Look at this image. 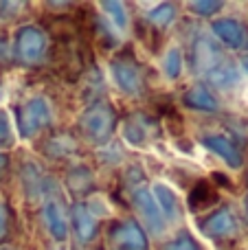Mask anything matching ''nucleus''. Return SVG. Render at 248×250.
I'll use <instances>...</instances> for the list:
<instances>
[{
    "label": "nucleus",
    "mask_w": 248,
    "mask_h": 250,
    "mask_svg": "<svg viewBox=\"0 0 248 250\" xmlns=\"http://www.w3.org/2000/svg\"><path fill=\"white\" fill-rule=\"evenodd\" d=\"M79 134L90 143H105L117 127V110L110 101L95 99L88 110L79 117Z\"/></svg>",
    "instance_id": "f257e3e1"
},
{
    "label": "nucleus",
    "mask_w": 248,
    "mask_h": 250,
    "mask_svg": "<svg viewBox=\"0 0 248 250\" xmlns=\"http://www.w3.org/2000/svg\"><path fill=\"white\" fill-rule=\"evenodd\" d=\"M16 123L20 136H38L44 127L53 123V110L44 97H31L16 108Z\"/></svg>",
    "instance_id": "f03ea898"
},
{
    "label": "nucleus",
    "mask_w": 248,
    "mask_h": 250,
    "mask_svg": "<svg viewBox=\"0 0 248 250\" xmlns=\"http://www.w3.org/2000/svg\"><path fill=\"white\" fill-rule=\"evenodd\" d=\"M13 57L20 62L22 66H35L46 57L48 42L46 35L38 29V26H20L13 38Z\"/></svg>",
    "instance_id": "7ed1b4c3"
},
{
    "label": "nucleus",
    "mask_w": 248,
    "mask_h": 250,
    "mask_svg": "<svg viewBox=\"0 0 248 250\" xmlns=\"http://www.w3.org/2000/svg\"><path fill=\"white\" fill-rule=\"evenodd\" d=\"M110 77L112 82L121 88L125 95L130 97H139L145 90V77L141 70L139 62L134 60L132 51H123L121 55H117L110 62Z\"/></svg>",
    "instance_id": "20e7f679"
},
{
    "label": "nucleus",
    "mask_w": 248,
    "mask_h": 250,
    "mask_svg": "<svg viewBox=\"0 0 248 250\" xmlns=\"http://www.w3.org/2000/svg\"><path fill=\"white\" fill-rule=\"evenodd\" d=\"M200 233L207 239L215 242L218 246H222V244L235 242L237 235H240V224H237V217L233 215L231 208L220 207L200 222Z\"/></svg>",
    "instance_id": "39448f33"
},
{
    "label": "nucleus",
    "mask_w": 248,
    "mask_h": 250,
    "mask_svg": "<svg viewBox=\"0 0 248 250\" xmlns=\"http://www.w3.org/2000/svg\"><path fill=\"white\" fill-rule=\"evenodd\" d=\"M108 250H147V237L139 222L119 220L108 229Z\"/></svg>",
    "instance_id": "423d86ee"
},
{
    "label": "nucleus",
    "mask_w": 248,
    "mask_h": 250,
    "mask_svg": "<svg viewBox=\"0 0 248 250\" xmlns=\"http://www.w3.org/2000/svg\"><path fill=\"white\" fill-rule=\"evenodd\" d=\"M132 204L139 211V215L143 217V224L152 230L154 235H161L165 230V220H163V213L158 208L156 200H154L152 191L143 189V185L132 189Z\"/></svg>",
    "instance_id": "0eeeda50"
},
{
    "label": "nucleus",
    "mask_w": 248,
    "mask_h": 250,
    "mask_svg": "<svg viewBox=\"0 0 248 250\" xmlns=\"http://www.w3.org/2000/svg\"><path fill=\"white\" fill-rule=\"evenodd\" d=\"M158 123L147 114H132L123 125V136L134 147H143L156 136Z\"/></svg>",
    "instance_id": "6e6552de"
},
{
    "label": "nucleus",
    "mask_w": 248,
    "mask_h": 250,
    "mask_svg": "<svg viewBox=\"0 0 248 250\" xmlns=\"http://www.w3.org/2000/svg\"><path fill=\"white\" fill-rule=\"evenodd\" d=\"M40 151L46 158L53 160H64L77 151V143H75L73 134L68 132H51L40 141Z\"/></svg>",
    "instance_id": "1a4fd4ad"
},
{
    "label": "nucleus",
    "mask_w": 248,
    "mask_h": 250,
    "mask_svg": "<svg viewBox=\"0 0 248 250\" xmlns=\"http://www.w3.org/2000/svg\"><path fill=\"white\" fill-rule=\"evenodd\" d=\"M42 215L51 237H55V242H66V237H68V220H66L64 207H62L60 200L48 195V200L44 202Z\"/></svg>",
    "instance_id": "9d476101"
},
{
    "label": "nucleus",
    "mask_w": 248,
    "mask_h": 250,
    "mask_svg": "<svg viewBox=\"0 0 248 250\" xmlns=\"http://www.w3.org/2000/svg\"><path fill=\"white\" fill-rule=\"evenodd\" d=\"M202 145L209 151H213L215 156H220L228 167L233 169L242 167V151L237 149L235 143L228 136H224V134H209V136H202Z\"/></svg>",
    "instance_id": "9b49d317"
},
{
    "label": "nucleus",
    "mask_w": 248,
    "mask_h": 250,
    "mask_svg": "<svg viewBox=\"0 0 248 250\" xmlns=\"http://www.w3.org/2000/svg\"><path fill=\"white\" fill-rule=\"evenodd\" d=\"M211 31H213V33L231 48H242V46H246V42H248L244 24L237 22V20H233V18L215 20L213 24H211Z\"/></svg>",
    "instance_id": "f8f14e48"
},
{
    "label": "nucleus",
    "mask_w": 248,
    "mask_h": 250,
    "mask_svg": "<svg viewBox=\"0 0 248 250\" xmlns=\"http://www.w3.org/2000/svg\"><path fill=\"white\" fill-rule=\"evenodd\" d=\"M70 215H73L75 235H77L82 242H92V239L97 237V233H99V222H97V217L90 213V207H86V204H75Z\"/></svg>",
    "instance_id": "ddd939ff"
},
{
    "label": "nucleus",
    "mask_w": 248,
    "mask_h": 250,
    "mask_svg": "<svg viewBox=\"0 0 248 250\" xmlns=\"http://www.w3.org/2000/svg\"><path fill=\"white\" fill-rule=\"evenodd\" d=\"M183 101H185V105H189L191 110H198V112H215V110L220 108L215 95L209 90V86L202 82L193 83V86L185 92Z\"/></svg>",
    "instance_id": "4468645a"
},
{
    "label": "nucleus",
    "mask_w": 248,
    "mask_h": 250,
    "mask_svg": "<svg viewBox=\"0 0 248 250\" xmlns=\"http://www.w3.org/2000/svg\"><path fill=\"white\" fill-rule=\"evenodd\" d=\"M66 187L77 198H86L95 189V176H92L90 167H86V165H73L68 169V173H66Z\"/></svg>",
    "instance_id": "2eb2a0df"
},
{
    "label": "nucleus",
    "mask_w": 248,
    "mask_h": 250,
    "mask_svg": "<svg viewBox=\"0 0 248 250\" xmlns=\"http://www.w3.org/2000/svg\"><path fill=\"white\" fill-rule=\"evenodd\" d=\"M152 195L156 200L158 208H161L163 217H167V220H180V200H178V193L171 187L158 182V185H154Z\"/></svg>",
    "instance_id": "dca6fc26"
},
{
    "label": "nucleus",
    "mask_w": 248,
    "mask_h": 250,
    "mask_svg": "<svg viewBox=\"0 0 248 250\" xmlns=\"http://www.w3.org/2000/svg\"><path fill=\"white\" fill-rule=\"evenodd\" d=\"M218 202V193H215V185H209L207 180L193 185L191 193H189V208L193 213H200L205 208H211Z\"/></svg>",
    "instance_id": "f3484780"
},
{
    "label": "nucleus",
    "mask_w": 248,
    "mask_h": 250,
    "mask_svg": "<svg viewBox=\"0 0 248 250\" xmlns=\"http://www.w3.org/2000/svg\"><path fill=\"white\" fill-rule=\"evenodd\" d=\"M163 73L169 79H176L183 73V57H180L178 48H169V51L163 55Z\"/></svg>",
    "instance_id": "a211bd4d"
},
{
    "label": "nucleus",
    "mask_w": 248,
    "mask_h": 250,
    "mask_svg": "<svg viewBox=\"0 0 248 250\" xmlns=\"http://www.w3.org/2000/svg\"><path fill=\"white\" fill-rule=\"evenodd\" d=\"M176 18V11H174V4H161V7H156L152 13L147 16V20L154 24V29H165L167 24H169L171 20Z\"/></svg>",
    "instance_id": "6ab92c4d"
},
{
    "label": "nucleus",
    "mask_w": 248,
    "mask_h": 250,
    "mask_svg": "<svg viewBox=\"0 0 248 250\" xmlns=\"http://www.w3.org/2000/svg\"><path fill=\"white\" fill-rule=\"evenodd\" d=\"M163 250H205V248L196 242V237H191L187 230H183V233L176 235L171 242H167L165 246H163Z\"/></svg>",
    "instance_id": "aec40b11"
},
{
    "label": "nucleus",
    "mask_w": 248,
    "mask_h": 250,
    "mask_svg": "<svg viewBox=\"0 0 248 250\" xmlns=\"http://www.w3.org/2000/svg\"><path fill=\"white\" fill-rule=\"evenodd\" d=\"M103 9H105V13L112 18L114 26H117L119 31H125V26H127V16H125V11H123V4H119V2H108V4H103Z\"/></svg>",
    "instance_id": "412c9836"
},
{
    "label": "nucleus",
    "mask_w": 248,
    "mask_h": 250,
    "mask_svg": "<svg viewBox=\"0 0 248 250\" xmlns=\"http://www.w3.org/2000/svg\"><path fill=\"white\" fill-rule=\"evenodd\" d=\"M11 226H13L11 211H9L7 202L0 200V244L9 239V235H11Z\"/></svg>",
    "instance_id": "4be33fe9"
},
{
    "label": "nucleus",
    "mask_w": 248,
    "mask_h": 250,
    "mask_svg": "<svg viewBox=\"0 0 248 250\" xmlns=\"http://www.w3.org/2000/svg\"><path fill=\"white\" fill-rule=\"evenodd\" d=\"M13 145V129H11V123L7 119V112L0 110V147L9 149Z\"/></svg>",
    "instance_id": "5701e85b"
},
{
    "label": "nucleus",
    "mask_w": 248,
    "mask_h": 250,
    "mask_svg": "<svg viewBox=\"0 0 248 250\" xmlns=\"http://www.w3.org/2000/svg\"><path fill=\"white\" fill-rule=\"evenodd\" d=\"M193 13H202V16H211V13H215L218 9H222V2H196L191 4Z\"/></svg>",
    "instance_id": "b1692460"
},
{
    "label": "nucleus",
    "mask_w": 248,
    "mask_h": 250,
    "mask_svg": "<svg viewBox=\"0 0 248 250\" xmlns=\"http://www.w3.org/2000/svg\"><path fill=\"white\" fill-rule=\"evenodd\" d=\"M7 171H9V158L0 151V185H2L4 178H7Z\"/></svg>",
    "instance_id": "393cba45"
},
{
    "label": "nucleus",
    "mask_w": 248,
    "mask_h": 250,
    "mask_svg": "<svg viewBox=\"0 0 248 250\" xmlns=\"http://www.w3.org/2000/svg\"><path fill=\"white\" fill-rule=\"evenodd\" d=\"M7 46V44H4V40H2V35H0V57H2V48Z\"/></svg>",
    "instance_id": "a878e982"
},
{
    "label": "nucleus",
    "mask_w": 248,
    "mask_h": 250,
    "mask_svg": "<svg viewBox=\"0 0 248 250\" xmlns=\"http://www.w3.org/2000/svg\"><path fill=\"white\" fill-rule=\"evenodd\" d=\"M244 208H246V217H248V195H246V200H244Z\"/></svg>",
    "instance_id": "bb28decb"
},
{
    "label": "nucleus",
    "mask_w": 248,
    "mask_h": 250,
    "mask_svg": "<svg viewBox=\"0 0 248 250\" xmlns=\"http://www.w3.org/2000/svg\"><path fill=\"white\" fill-rule=\"evenodd\" d=\"M244 66H246V70H248V55H244Z\"/></svg>",
    "instance_id": "cd10ccee"
},
{
    "label": "nucleus",
    "mask_w": 248,
    "mask_h": 250,
    "mask_svg": "<svg viewBox=\"0 0 248 250\" xmlns=\"http://www.w3.org/2000/svg\"><path fill=\"white\" fill-rule=\"evenodd\" d=\"M0 250H11V248H0Z\"/></svg>",
    "instance_id": "c85d7f7f"
},
{
    "label": "nucleus",
    "mask_w": 248,
    "mask_h": 250,
    "mask_svg": "<svg viewBox=\"0 0 248 250\" xmlns=\"http://www.w3.org/2000/svg\"><path fill=\"white\" fill-rule=\"evenodd\" d=\"M246 44H248V42H246Z\"/></svg>",
    "instance_id": "c756f323"
}]
</instances>
